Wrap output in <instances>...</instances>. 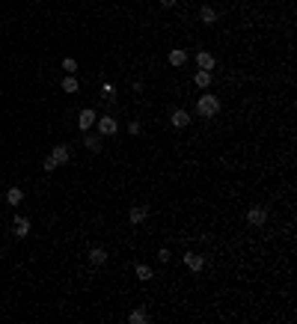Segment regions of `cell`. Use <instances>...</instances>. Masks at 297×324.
<instances>
[{
    "label": "cell",
    "instance_id": "6da1fadb",
    "mask_svg": "<svg viewBox=\"0 0 297 324\" xmlns=\"http://www.w3.org/2000/svg\"><path fill=\"white\" fill-rule=\"evenodd\" d=\"M196 113H199L202 119L217 116V113H220V98H217V96H211V92H202V96L196 98Z\"/></svg>",
    "mask_w": 297,
    "mask_h": 324
},
{
    "label": "cell",
    "instance_id": "7a4b0ae2",
    "mask_svg": "<svg viewBox=\"0 0 297 324\" xmlns=\"http://www.w3.org/2000/svg\"><path fill=\"white\" fill-rule=\"evenodd\" d=\"M247 223L250 226H264L267 223V208L264 205H253L250 211H247Z\"/></svg>",
    "mask_w": 297,
    "mask_h": 324
},
{
    "label": "cell",
    "instance_id": "3957f363",
    "mask_svg": "<svg viewBox=\"0 0 297 324\" xmlns=\"http://www.w3.org/2000/svg\"><path fill=\"white\" fill-rule=\"evenodd\" d=\"M193 119H190V113L184 110V107H176V110H172V116H169V125L172 128H187Z\"/></svg>",
    "mask_w": 297,
    "mask_h": 324
},
{
    "label": "cell",
    "instance_id": "277c9868",
    "mask_svg": "<svg viewBox=\"0 0 297 324\" xmlns=\"http://www.w3.org/2000/svg\"><path fill=\"white\" fill-rule=\"evenodd\" d=\"M95 125H98V134H101V137H113V134H116V128H119L113 116H98V119H95Z\"/></svg>",
    "mask_w": 297,
    "mask_h": 324
},
{
    "label": "cell",
    "instance_id": "5b68a950",
    "mask_svg": "<svg viewBox=\"0 0 297 324\" xmlns=\"http://www.w3.org/2000/svg\"><path fill=\"white\" fill-rule=\"evenodd\" d=\"M184 265H187V271H193V274H199V271L205 268V259L199 256V253H184Z\"/></svg>",
    "mask_w": 297,
    "mask_h": 324
},
{
    "label": "cell",
    "instance_id": "8992f818",
    "mask_svg": "<svg viewBox=\"0 0 297 324\" xmlns=\"http://www.w3.org/2000/svg\"><path fill=\"white\" fill-rule=\"evenodd\" d=\"M95 119H98V116H95V110H89V107H86V110H81V113H78V128H81V131H89V128L95 125Z\"/></svg>",
    "mask_w": 297,
    "mask_h": 324
},
{
    "label": "cell",
    "instance_id": "52a82bcc",
    "mask_svg": "<svg viewBox=\"0 0 297 324\" xmlns=\"http://www.w3.org/2000/svg\"><path fill=\"white\" fill-rule=\"evenodd\" d=\"M12 232H15L18 238H27V235H30V220L18 214V217L12 220Z\"/></svg>",
    "mask_w": 297,
    "mask_h": 324
},
{
    "label": "cell",
    "instance_id": "ba28073f",
    "mask_svg": "<svg viewBox=\"0 0 297 324\" xmlns=\"http://www.w3.org/2000/svg\"><path fill=\"white\" fill-rule=\"evenodd\" d=\"M89 265H95V268L107 265V250H104V247H92V250H89Z\"/></svg>",
    "mask_w": 297,
    "mask_h": 324
},
{
    "label": "cell",
    "instance_id": "9c48e42d",
    "mask_svg": "<svg viewBox=\"0 0 297 324\" xmlns=\"http://www.w3.org/2000/svg\"><path fill=\"white\" fill-rule=\"evenodd\" d=\"M196 65L205 68V72H211V68L217 65V60H214V54H211V51H199V54H196Z\"/></svg>",
    "mask_w": 297,
    "mask_h": 324
},
{
    "label": "cell",
    "instance_id": "30bf717a",
    "mask_svg": "<svg viewBox=\"0 0 297 324\" xmlns=\"http://www.w3.org/2000/svg\"><path fill=\"white\" fill-rule=\"evenodd\" d=\"M128 220H131L134 226H137V223H146V220H148V208H146V205H134L131 211H128Z\"/></svg>",
    "mask_w": 297,
    "mask_h": 324
},
{
    "label": "cell",
    "instance_id": "8fae6325",
    "mask_svg": "<svg viewBox=\"0 0 297 324\" xmlns=\"http://www.w3.org/2000/svg\"><path fill=\"white\" fill-rule=\"evenodd\" d=\"M166 60H169V65H172V68H182V65L187 63V51H182V48H172Z\"/></svg>",
    "mask_w": 297,
    "mask_h": 324
},
{
    "label": "cell",
    "instance_id": "7c38bea8",
    "mask_svg": "<svg viewBox=\"0 0 297 324\" xmlns=\"http://www.w3.org/2000/svg\"><path fill=\"white\" fill-rule=\"evenodd\" d=\"M193 83L199 86V89H208V86L214 83V75H211V72H205V68H199V72L193 75Z\"/></svg>",
    "mask_w": 297,
    "mask_h": 324
},
{
    "label": "cell",
    "instance_id": "4fadbf2b",
    "mask_svg": "<svg viewBox=\"0 0 297 324\" xmlns=\"http://www.w3.org/2000/svg\"><path fill=\"white\" fill-rule=\"evenodd\" d=\"M51 158L57 161V167H60V164H66V161L71 158V152H68V146H63V143H57V146L51 149Z\"/></svg>",
    "mask_w": 297,
    "mask_h": 324
},
{
    "label": "cell",
    "instance_id": "5bb4252c",
    "mask_svg": "<svg viewBox=\"0 0 297 324\" xmlns=\"http://www.w3.org/2000/svg\"><path fill=\"white\" fill-rule=\"evenodd\" d=\"M155 276V271H152V265H146V262H137V280L140 283H148Z\"/></svg>",
    "mask_w": 297,
    "mask_h": 324
},
{
    "label": "cell",
    "instance_id": "9a60e30c",
    "mask_svg": "<svg viewBox=\"0 0 297 324\" xmlns=\"http://www.w3.org/2000/svg\"><path fill=\"white\" fill-rule=\"evenodd\" d=\"M128 321H131V324H146V321H148V312H146V307H137V309H131V312H128Z\"/></svg>",
    "mask_w": 297,
    "mask_h": 324
},
{
    "label": "cell",
    "instance_id": "2e32d148",
    "mask_svg": "<svg viewBox=\"0 0 297 324\" xmlns=\"http://www.w3.org/2000/svg\"><path fill=\"white\" fill-rule=\"evenodd\" d=\"M199 18H202V24L211 27V24H217L220 15H217V9H211V6H202V9H199Z\"/></svg>",
    "mask_w": 297,
    "mask_h": 324
},
{
    "label": "cell",
    "instance_id": "e0dca14e",
    "mask_svg": "<svg viewBox=\"0 0 297 324\" xmlns=\"http://www.w3.org/2000/svg\"><path fill=\"white\" fill-rule=\"evenodd\" d=\"M60 86H63L66 92H78V89H81V83H78V78H74V75H66Z\"/></svg>",
    "mask_w": 297,
    "mask_h": 324
},
{
    "label": "cell",
    "instance_id": "ac0fdd59",
    "mask_svg": "<svg viewBox=\"0 0 297 324\" xmlns=\"http://www.w3.org/2000/svg\"><path fill=\"white\" fill-rule=\"evenodd\" d=\"M83 146H86L89 152H101V137H95V134H86V140H83Z\"/></svg>",
    "mask_w": 297,
    "mask_h": 324
},
{
    "label": "cell",
    "instance_id": "d6986e66",
    "mask_svg": "<svg viewBox=\"0 0 297 324\" xmlns=\"http://www.w3.org/2000/svg\"><path fill=\"white\" fill-rule=\"evenodd\" d=\"M21 199H24V191H21V188H9V191H6V202H9V205H18Z\"/></svg>",
    "mask_w": 297,
    "mask_h": 324
},
{
    "label": "cell",
    "instance_id": "ffe728a7",
    "mask_svg": "<svg viewBox=\"0 0 297 324\" xmlns=\"http://www.w3.org/2000/svg\"><path fill=\"white\" fill-rule=\"evenodd\" d=\"M63 72H68V75L78 72V60H74V57H66V60H63Z\"/></svg>",
    "mask_w": 297,
    "mask_h": 324
},
{
    "label": "cell",
    "instance_id": "44dd1931",
    "mask_svg": "<svg viewBox=\"0 0 297 324\" xmlns=\"http://www.w3.org/2000/svg\"><path fill=\"white\" fill-rule=\"evenodd\" d=\"M42 170H45V173H54V170H57V161H54L51 155H48V158L42 161Z\"/></svg>",
    "mask_w": 297,
    "mask_h": 324
},
{
    "label": "cell",
    "instance_id": "7402d4cb",
    "mask_svg": "<svg viewBox=\"0 0 297 324\" xmlns=\"http://www.w3.org/2000/svg\"><path fill=\"white\" fill-rule=\"evenodd\" d=\"M140 131H143V125H140V119H131V122H128V134H131V137H137Z\"/></svg>",
    "mask_w": 297,
    "mask_h": 324
},
{
    "label": "cell",
    "instance_id": "603a6c76",
    "mask_svg": "<svg viewBox=\"0 0 297 324\" xmlns=\"http://www.w3.org/2000/svg\"><path fill=\"white\" fill-rule=\"evenodd\" d=\"M158 259H161V262H169V259H172V253H169L166 247H161V250H158Z\"/></svg>",
    "mask_w": 297,
    "mask_h": 324
},
{
    "label": "cell",
    "instance_id": "cb8c5ba5",
    "mask_svg": "<svg viewBox=\"0 0 297 324\" xmlns=\"http://www.w3.org/2000/svg\"><path fill=\"white\" fill-rule=\"evenodd\" d=\"M176 3H179V0H161V6H164V9H172Z\"/></svg>",
    "mask_w": 297,
    "mask_h": 324
}]
</instances>
